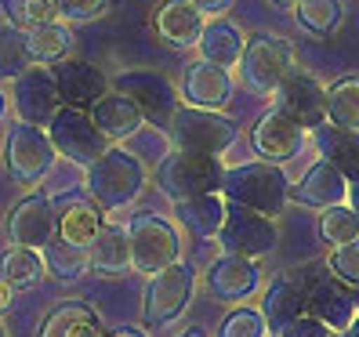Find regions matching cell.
<instances>
[{"label":"cell","mask_w":359,"mask_h":337,"mask_svg":"<svg viewBox=\"0 0 359 337\" xmlns=\"http://www.w3.org/2000/svg\"><path fill=\"white\" fill-rule=\"evenodd\" d=\"M145 167L135 153L128 149H116L109 145L91 167H88V178H83V188H88V196L102 207V210H123L131 207L142 188H145Z\"/></svg>","instance_id":"1"},{"label":"cell","mask_w":359,"mask_h":337,"mask_svg":"<svg viewBox=\"0 0 359 337\" xmlns=\"http://www.w3.org/2000/svg\"><path fill=\"white\" fill-rule=\"evenodd\" d=\"M222 196L232 200V203L255 207L269 218H276L290 200V181H287L280 163H269V160L240 163V167H225Z\"/></svg>","instance_id":"2"},{"label":"cell","mask_w":359,"mask_h":337,"mask_svg":"<svg viewBox=\"0 0 359 337\" xmlns=\"http://www.w3.org/2000/svg\"><path fill=\"white\" fill-rule=\"evenodd\" d=\"M156 188L167 200H189L200 193H222L225 167L222 156L210 153H193V149H171L156 163Z\"/></svg>","instance_id":"3"},{"label":"cell","mask_w":359,"mask_h":337,"mask_svg":"<svg viewBox=\"0 0 359 337\" xmlns=\"http://www.w3.org/2000/svg\"><path fill=\"white\" fill-rule=\"evenodd\" d=\"M240 138L236 120H229L222 109H200V105H178L171 113V142L175 149H193L222 156Z\"/></svg>","instance_id":"4"},{"label":"cell","mask_w":359,"mask_h":337,"mask_svg":"<svg viewBox=\"0 0 359 337\" xmlns=\"http://www.w3.org/2000/svg\"><path fill=\"white\" fill-rule=\"evenodd\" d=\"M193 290H196L193 265L175 261V265L153 272L149 283H145V294H142V323L153 330L175 323L189 308V301H193Z\"/></svg>","instance_id":"5"},{"label":"cell","mask_w":359,"mask_h":337,"mask_svg":"<svg viewBox=\"0 0 359 337\" xmlns=\"http://www.w3.org/2000/svg\"><path fill=\"white\" fill-rule=\"evenodd\" d=\"M55 156H58V149H55L48 128H36V123L18 120L4 138V163H8V174L18 185L44 181L55 167Z\"/></svg>","instance_id":"6"},{"label":"cell","mask_w":359,"mask_h":337,"mask_svg":"<svg viewBox=\"0 0 359 337\" xmlns=\"http://www.w3.org/2000/svg\"><path fill=\"white\" fill-rule=\"evenodd\" d=\"M294 69V48L290 40L272 36V33H255L243 48L240 58V80L247 83V91L255 95H272Z\"/></svg>","instance_id":"7"},{"label":"cell","mask_w":359,"mask_h":337,"mask_svg":"<svg viewBox=\"0 0 359 337\" xmlns=\"http://www.w3.org/2000/svg\"><path fill=\"white\" fill-rule=\"evenodd\" d=\"M218 243L225 254H243V258H265L276 250L280 233H276V221L255 207H243V203H232L225 200V221L218 228Z\"/></svg>","instance_id":"8"},{"label":"cell","mask_w":359,"mask_h":337,"mask_svg":"<svg viewBox=\"0 0 359 337\" xmlns=\"http://www.w3.org/2000/svg\"><path fill=\"white\" fill-rule=\"evenodd\" d=\"M128 236H131V268L145 272V276L182 261L178 228L160 214H135L128 225Z\"/></svg>","instance_id":"9"},{"label":"cell","mask_w":359,"mask_h":337,"mask_svg":"<svg viewBox=\"0 0 359 337\" xmlns=\"http://www.w3.org/2000/svg\"><path fill=\"white\" fill-rule=\"evenodd\" d=\"M48 135L55 142L58 156H66L69 163L83 167V171L109 149V138L98 131V123L91 120V113L76 109V105H62V109L51 116V123H48Z\"/></svg>","instance_id":"10"},{"label":"cell","mask_w":359,"mask_h":337,"mask_svg":"<svg viewBox=\"0 0 359 337\" xmlns=\"http://www.w3.org/2000/svg\"><path fill=\"white\" fill-rule=\"evenodd\" d=\"M272 109L290 116L298 128L312 131V128H320V123H327V88L309 69L294 66L287 73V80L272 91Z\"/></svg>","instance_id":"11"},{"label":"cell","mask_w":359,"mask_h":337,"mask_svg":"<svg viewBox=\"0 0 359 337\" xmlns=\"http://www.w3.org/2000/svg\"><path fill=\"white\" fill-rule=\"evenodd\" d=\"M305 283H309V315L327 323L334 333H345L359 312L352 301V290H345V283L327 265L305 268Z\"/></svg>","instance_id":"12"},{"label":"cell","mask_w":359,"mask_h":337,"mask_svg":"<svg viewBox=\"0 0 359 337\" xmlns=\"http://www.w3.org/2000/svg\"><path fill=\"white\" fill-rule=\"evenodd\" d=\"M11 105H15L18 120L36 123V128H48L51 116L62 109L55 73L48 66H29L22 76H15L11 80Z\"/></svg>","instance_id":"13"},{"label":"cell","mask_w":359,"mask_h":337,"mask_svg":"<svg viewBox=\"0 0 359 337\" xmlns=\"http://www.w3.org/2000/svg\"><path fill=\"white\" fill-rule=\"evenodd\" d=\"M55 236H58V210H55L51 196L29 193L8 210V240L11 243L44 250Z\"/></svg>","instance_id":"14"},{"label":"cell","mask_w":359,"mask_h":337,"mask_svg":"<svg viewBox=\"0 0 359 337\" xmlns=\"http://www.w3.org/2000/svg\"><path fill=\"white\" fill-rule=\"evenodd\" d=\"M262 287V268L258 258H243V254H222L210 261L207 268V290L225 305H243L250 294H258Z\"/></svg>","instance_id":"15"},{"label":"cell","mask_w":359,"mask_h":337,"mask_svg":"<svg viewBox=\"0 0 359 337\" xmlns=\"http://www.w3.org/2000/svg\"><path fill=\"white\" fill-rule=\"evenodd\" d=\"M305 128H298L290 116H283V113H265L258 123H255V131H250V145H255V153L262 156V160H269V163H287V160H294L302 149H305Z\"/></svg>","instance_id":"16"},{"label":"cell","mask_w":359,"mask_h":337,"mask_svg":"<svg viewBox=\"0 0 359 337\" xmlns=\"http://www.w3.org/2000/svg\"><path fill=\"white\" fill-rule=\"evenodd\" d=\"M309 312V283L305 272H283L269 283V290L262 294V315L272 333H280L287 323H294L298 315Z\"/></svg>","instance_id":"17"},{"label":"cell","mask_w":359,"mask_h":337,"mask_svg":"<svg viewBox=\"0 0 359 337\" xmlns=\"http://www.w3.org/2000/svg\"><path fill=\"white\" fill-rule=\"evenodd\" d=\"M290 200L302 203V207H316V210H327L337 203H348V178L337 171L330 160H316L309 171L302 174L298 185H290Z\"/></svg>","instance_id":"18"},{"label":"cell","mask_w":359,"mask_h":337,"mask_svg":"<svg viewBox=\"0 0 359 337\" xmlns=\"http://www.w3.org/2000/svg\"><path fill=\"white\" fill-rule=\"evenodd\" d=\"M185 105H200V109H225L232 98V73L225 66H215V62H193L185 69V80L178 88Z\"/></svg>","instance_id":"19"},{"label":"cell","mask_w":359,"mask_h":337,"mask_svg":"<svg viewBox=\"0 0 359 337\" xmlns=\"http://www.w3.org/2000/svg\"><path fill=\"white\" fill-rule=\"evenodd\" d=\"M203 26H207V15L193 0H163L153 11V29L171 48H196Z\"/></svg>","instance_id":"20"},{"label":"cell","mask_w":359,"mask_h":337,"mask_svg":"<svg viewBox=\"0 0 359 337\" xmlns=\"http://www.w3.org/2000/svg\"><path fill=\"white\" fill-rule=\"evenodd\" d=\"M116 91L131 95L142 105V113L145 116H156V120H171V113L178 109V91L160 73H149V69L123 73L116 80Z\"/></svg>","instance_id":"21"},{"label":"cell","mask_w":359,"mask_h":337,"mask_svg":"<svg viewBox=\"0 0 359 337\" xmlns=\"http://www.w3.org/2000/svg\"><path fill=\"white\" fill-rule=\"evenodd\" d=\"M55 83L62 105H76V109H91V105L105 95V76L91 66V62H76V58H62L55 62Z\"/></svg>","instance_id":"22"},{"label":"cell","mask_w":359,"mask_h":337,"mask_svg":"<svg viewBox=\"0 0 359 337\" xmlns=\"http://www.w3.org/2000/svg\"><path fill=\"white\" fill-rule=\"evenodd\" d=\"M91 120L98 123V131L109 138V142H123V138H131L142 123H145V113H142V105H138L131 95L105 91V95L91 105Z\"/></svg>","instance_id":"23"},{"label":"cell","mask_w":359,"mask_h":337,"mask_svg":"<svg viewBox=\"0 0 359 337\" xmlns=\"http://www.w3.org/2000/svg\"><path fill=\"white\" fill-rule=\"evenodd\" d=\"M88 261L102 276H123L131 268V236L116 221H105L88 247Z\"/></svg>","instance_id":"24"},{"label":"cell","mask_w":359,"mask_h":337,"mask_svg":"<svg viewBox=\"0 0 359 337\" xmlns=\"http://www.w3.org/2000/svg\"><path fill=\"white\" fill-rule=\"evenodd\" d=\"M196 48L207 62H215V66H240V58H243V48H247V36L236 22H229V18H207V26L196 40Z\"/></svg>","instance_id":"25"},{"label":"cell","mask_w":359,"mask_h":337,"mask_svg":"<svg viewBox=\"0 0 359 337\" xmlns=\"http://www.w3.org/2000/svg\"><path fill=\"white\" fill-rule=\"evenodd\" d=\"M309 135H312L323 160H330L348 181L359 178V131H345V128H337V123L327 120L320 128H312Z\"/></svg>","instance_id":"26"},{"label":"cell","mask_w":359,"mask_h":337,"mask_svg":"<svg viewBox=\"0 0 359 337\" xmlns=\"http://www.w3.org/2000/svg\"><path fill=\"white\" fill-rule=\"evenodd\" d=\"M98 312L88 301H62L48 312V319L40 323L36 337H102Z\"/></svg>","instance_id":"27"},{"label":"cell","mask_w":359,"mask_h":337,"mask_svg":"<svg viewBox=\"0 0 359 337\" xmlns=\"http://www.w3.org/2000/svg\"><path fill=\"white\" fill-rule=\"evenodd\" d=\"M175 218L182 221L185 233H193L200 240L218 236V228L225 221V196L222 193H200L175 203Z\"/></svg>","instance_id":"28"},{"label":"cell","mask_w":359,"mask_h":337,"mask_svg":"<svg viewBox=\"0 0 359 337\" xmlns=\"http://www.w3.org/2000/svg\"><path fill=\"white\" fill-rule=\"evenodd\" d=\"M26 44H29V55H33V66H55V62L69 58L73 51V29L69 22H36L26 29Z\"/></svg>","instance_id":"29"},{"label":"cell","mask_w":359,"mask_h":337,"mask_svg":"<svg viewBox=\"0 0 359 337\" xmlns=\"http://www.w3.org/2000/svg\"><path fill=\"white\" fill-rule=\"evenodd\" d=\"M102 225H105L102 221V207L95 200L91 203L88 200H69L66 207L58 210V236L66 240V243H73V247L88 250Z\"/></svg>","instance_id":"30"},{"label":"cell","mask_w":359,"mask_h":337,"mask_svg":"<svg viewBox=\"0 0 359 337\" xmlns=\"http://www.w3.org/2000/svg\"><path fill=\"white\" fill-rule=\"evenodd\" d=\"M44 276H48L44 254H40V250H33V247H18V243H11L4 254H0V280H8L15 290L36 287Z\"/></svg>","instance_id":"31"},{"label":"cell","mask_w":359,"mask_h":337,"mask_svg":"<svg viewBox=\"0 0 359 337\" xmlns=\"http://www.w3.org/2000/svg\"><path fill=\"white\" fill-rule=\"evenodd\" d=\"M40 254H44V268H48V276H55V280H62V283H73V280H80L83 272L91 268L88 250L66 243L62 236H55L44 250H40Z\"/></svg>","instance_id":"32"},{"label":"cell","mask_w":359,"mask_h":337,"mask_svg":"<svg viewBox=\"0 0 359 337\" xmlns=\"http://www.w3.org/2000/svg\"><path fill=\"white\" fill-rule=\"evenodd\" d=\"M294 18L309 36H330L345 22V0H298Z\"/></svg>","instance_id":"33"},{"label":"cell","mask_w":359,"mask_h":337,"mask_svg":"<svg viewBox=\"0 0 359 337\" xmlns=\"http://www.w3.org/2000/svg\"><path fill=\"white\" fill-rule=\"evenodd\" d=\"M327 120L345 131H359V76H341L327 88Z\"/></svg>","instance_id":"34"},{"label":"cell","mask_w":359,"mask_h":337,"mask_svg":"<svg viewBox=\"0 0 359 337\" xmlns=\"http://www.w3.org/2000/svg\"><path fill=\"white\" fill-rule=\"evenodd\" d=\"M33 66V55L26 44L22 26H0V80H15Z\"/></svg>","instance_id":"35"},{"label":"cell","mask_w":359,"mask_h":337,"mask_svg":"<svg viewBox=\"0 0 359 337\" xmlns=\"http://www.w3.org/2000/svg\"><path fill=\"white\" fill-rule=\"evenodd\" d=\"M320 236H323V243H330V247H341V243L359 240V214H355L348 203L327 207L323 218H320Z\"/></svg>","instance_id":"36"},{"label":"cell","mask_w":359,"mask_h":337,"mask_svg":"<svg viewBox=\"0 0 359 337\" xmlns=\"http://www.w3.org/2000/svg\"><path fill=\"white\" fill-rule=\"evenodd\" d=\"M265 333H269V323L262 308H247V305L232 308L218 326V337H265Z\"/></svg>","instance_id":"37"},{"label":"cell","mask_w":359,"mask_h":337,"mask_svg":"<svg viewBox=\"0 0 359 337\" xmlns=\"http://www.w3.org/2000/svg\"><path fill=\"white\" fill-rule=\"evenodd\" d=\"M327 268H330L345 287H359V240L334 247L330 258H327Z\"/></svg>","instance_id":"38"},{"label":"cell","mask_w":359,"mask_h":337,"mask_svg":"<svg viewBox=\"0 0 359 337\" xmlns=\"http://www.w3.org/2000/svg\"><path fill=\"white\" fill-rule=\"evenodd\" d=\"M62 22H91V18L109 11L113 0H55Z\"/></svg>","instance_id":"39"},{"label":"cell","mask_w":359,"mask_h":337,"mask_svg":"<svg viewBox=\"0 0 359 337\" xmlns=\"http://www.w3.org/2000/svg\"><path fill=\"white\" fill-rule=\"evenodd\" d=\"M280 337H337L327 323H320V319H316V315H298V319H294V323H287L283 330H280Z\"/></svg>","instance_id":"40"},{"label":"cell","mask_w":359,"mask_h":337,"mask_svg":"<svg viewBox=\"0 0 359 337\" xmlns=\"http://www.w3.org/2000/svg\"><path fill=\"white\" fill-rule=\"evenodd\" d=\"M26 18H29V26L36 22H55L58 18V4L55 0H26ZM26 26V29H29Z\"/></svg>","instance_id":"41"},{"label":"cell","mask_w":359,"mask_h":337,"mask_svg":"<svg viewBox=\"0 0 359 337\" xmlns=\"http://www.w3.org/2000/svg\"><path fill=\"white\" fill-rule=\"evenodd\" d=\"M0 11H4V18L11 26H29V18H26V0H0Z\"/></svg>","instance_id":"42"},{"label":"cell","mask_w":359,"mask_h":337,"mask_svg":"<svg viewBox=\"0 0 359 337\" xmlns=\"http://www.w3.org/2000/svg\"><path fill=\"white\" fill-rule=\"evenodd\" d=\"M193 4H196L207 18H218V15H225V11L232 8V0H193Z\"/></svg>","instance_id":"43"},{"label":"cell","mask_w":359,"mask_h":337,"mask_svg":"<svg viewBox=\"0 0 359 337\" xmlns=\"http://www.w3.org/2000/svg\"><path fill=\"white\" fill-rule=\"evenodd\" d=\"M11 298H15V287H11L8 280H0V312L11 308Z\"/></svg>","instance_id":"44"},{"label":"cell","mask_w":359,"mask_h":337,"mask_svg":"<svg viewBox=\"0 0 359 337\" xmlns=\"http://www.w3.org/2000/svg\"><path fill=\"white\" fill-rule=\"evenodd\" d=\"M102 337H145V330H138V326H120V330L102 333Z\"/></svg>","instance_id":"45"},{"label":"cell","mask_w":359,"mask_h":337,"mask_svg":"<svg viewBox=\"0 0 359 337\" xmlns=\"http://www.w3.org/2000/svg\"><path fill=\"white\" fill-rule=\"evenodd\" d=\"M348 207L359 214V178H355V181H348Z\"/></svg>","instance_id":"46"},{"label":"cell","mask_w":359,"mask_h":337,"mask_svg":"<svg viewBox=\"0 0 359 337\" xmlns=\"http://www.w3.org/2000/svg\"><path fill=\"white\" fill-rule=\"evenodd\" d=\"M178 337H210V333H203V330H200V326H189V330H182V333H178Z\"/></svg>","instance_id":"47"},{"label":"cell","mask_w":359,"mask_h":337,"mask_svg":"<svg viewBox=\"0 0 359 337\" xmlns=\"http://www.w3.org/2000/svg\"><path fill=\"white\" fill-rule=\"evenodd\" d=\"M345 337H359V312H355V319H352V326L345 330Z\"/></svg>","instance_id":"48"},{"label":"cell","mask_w":359,"mask_h":337,"mask_svg":"<svg viewBox=\"0 0 359 337\" xmlns=\"http://www.w3.org/2000/svg\"><path fill=\"white\" fill-rule=\"evenodd\" d=\"M4 113H8V95L0 91V120H4Z\"/></svg>","instance_id":"49"},{"label":"cell","mask_w":359,"mask_h":337,"mask_svg":"<svg viewBox=\"0 0 359 337\" xmlns=\"http://www.w3.org/2000/svg\"><path fill=\"white\" fill-rule=\"evenodd\" d=\"M352 301H355V308H359V287H352Z\"/></svg>","instance_id":"50"},{"label":"cell","mask_w":359,"mask_h":337,"mask_svg":"<svg viewBox=\"0 0 359 337\" xmlns=\"http://www.w3.org/2000/svg\"><path fill=\"white\" fill-rule=\"evenodd\" d=\"M0 337H8V326L4 323H0Z\"/></svg>","instance_id":"51"},{"label":"cell","mask_w":359,"mask_h":337,"mask_svg":"<svg viewBox=\"0 0 359 337\" xmlns=\"http://www.w3.org/2000/svg\"><path fill=\"white\" fill-rule=\"evenodd\" d=\"M280 4H290V0H280Z\"/></svg>","instance_id":"52"}]
</instances>
